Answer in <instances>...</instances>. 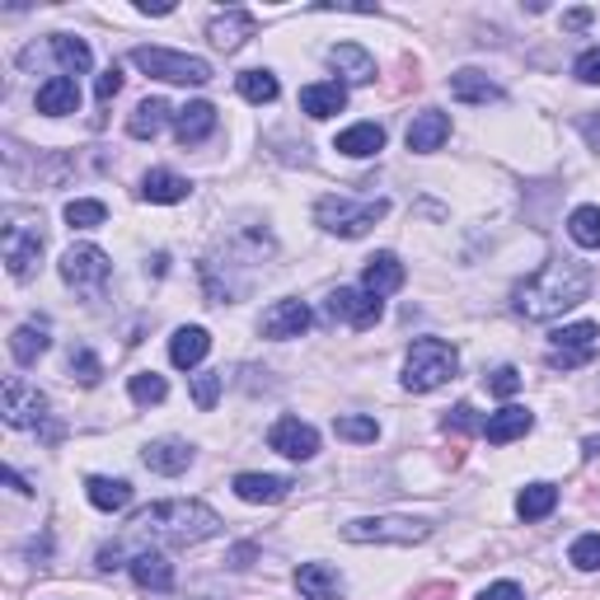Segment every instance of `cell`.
Listing matches in <instances>:
<instances>
[{
    "label": "cell",
    "instance_id": "681fc988",
    "mask_svg": "<svg viewBox=\"0 0 600 600\" xmlns=\"http://www.w3.org/2000/svg\"><path fill=\"white\" fill-rule=\"evenodd\" d=\"M5 483H10V488H14V493H20V497H34V488H28V479H24L20 469H10V465H5Z\"/></svg>",
    "mask_w": 600,
    "mask_h": 600
},
{
    "label": "cell",
    "instance_id": "ee69618b",
    "mask_svg": "<svg viewBox=\"0 0 600 600\" xmlns=\"http://www.w3.org/2000/svg\"><path fill=\"white\" fill-rule=\"evenodd\" d=\"M573 75L581 85H600V47H587V52L573 61Z\"/></svg>",
    "mask_w": 600,
    "mask_h": 600
},
{
    "label": "cell",
    "instance_id": "5b68a950",
    "mask_svg": "<svg viewBox=\"0 0 600 600\" xmlns=\"http://www.w3.org/2000/svg\"><path fill=\"white\" fill-rule=\"evenodd\" d=\"M132 67L155 75L165 85H207L212 81V61L188 57V52H169V47H132Z\"/></svg>",
    "mask_w": 600,
    "mask_h": 600
},
{
    "label": "cell",
    "instance_id": "8d00e7d4",
    "mask_svg": "<svg viewBox=\"0 0 600 600\" xmlns=\"http://www.w3.org/2000/svg\"><path fill=\"white\" fill-rule=\"evenodd\" d=\"M567 235L581 249H600V207H577L567 216Z\"/></svg>",
    "mask_w": 600,
    "mask_h": 600
},
{
    "label": "cell",
    "instance_id": "4316f807",
    "mask_svg": "<svg viewBox=\"0 0 600 600\" xmlns=\"http://www.w3.org/2000/svg\"><path fill=\"white\" fill-rule=\"evenodd\" d=\"M85 497H89V507H99V512H128L132 507V483L128 479H108V473H89L85 479Z\"/></svg>",
    "mask_w": 600,
    "mask_h": 600
},
{
    "label": "cell",
    "instance_id": "f5cc1de1",
    "mask_svg": "<svg viewBox=\"0 0 600 600\" xmlns=\"http://www.w3.org/2000/svg\"><path fill=\"white\" fill-rule=\"evenodd\" d=\"M596 455H600V436H587L581 441V460H596Z\"/></svg>",
    "mask_w": 600,
    "mask_h": 600
},
{
    "label": "cell",
    "instance_id": "83f0119b",
    "mask_svg": "<svg viewBox=\"0 0 600 600\" xmlns=\"http://www.w3.org/2000/svg\"><path fill=\"white\" fill-rule=\"evenodd\" d=\"M530 428H535V413H530V408L507 404V408H497V413L483 422V436L493 441V446H507V441H520Z\"/></svg>",
    "mask_w": 600,
    "mask_h": 600
},
{
    "label": "cell",
    "instance_id": "4dcf8cb0",
    "mask_svg": "<svg viewBox=\"0 0 600 600\" xmlns=\"http://www.w3.org/2000/svg\"><path fill=\"white\" fill-rule=\"evenodd\" d=\"M179 113V108H169L165 99H141L136 108H132V118H128V132L136 136V141H155L165 132V122Z\"/></svg>",
    "mask_w": 600,
    "mask_h": 600
},
{
    "label": "cell",
    "instance_id": "9c48e42d",
    "mask_svg": "<svg viewBox=\"0 0 600 600\" xmlns=\"http://www.w3.org/2000/svg\"><path fill=\"white\" fill-rule=\"evenodd\" d=\"M108 277H113V263H108L104 249H94V244H71L67 254H61V281H67L71 291L99 296V291L108 287Z\"/></svg>",
    "mask_w": 600,
    "mask_h": 600
},
{
    "label": "cell",
    "instance_id": "f35d334b",
    "mask_svg": "<svg viewBox=\"0 0 600 600\" xmlns=\"http://www.w3.org/2000/svg\"><path fill=\"white\" fill-rule=\"evenodd\" d=\"M67 371H71V375H75V381H81L85 389L104 381V361L94 357L85 343H75V347H71V357H67Z\"/></svg>",
    "mask_w": 600,
    "mask_h": 600
},
{
    "label": "cell",
    "instance_id": "60d3db41",
    "mask_svg": "<svg viewBox=\"0 0 600 600\" xmlns=\"http://www.w3.org/2000/svg\"><path fill=\"white\" fill-rule=\"evenodd\" d=\"M567 563L577 567V573H600V535H577L573 549H567Z\"/></svg>",
    "mask_w": 600,
    "mask_h": 600
},
{
    "label": "cell",
    "instance_id": "816d5d0a",
    "mask_svg": "<svg viewBox=\"0 0 600 600\" xmlns=\"http://www.w3.org/2000/svg\"><path fill=\"white\" fill-rule=\"evenodd\" d=\"M249 559H254V544H240V549H230V567H249Z\"/></svg>",
    "mask_w": 600,
    "mask_h": 600
},
{
    "label": "cell",
    "instance_id": "d6986e66",
    "mask_svg": "<svg viewBox=\"0 0 600 600\" xmlns=\"http://www.w3.org/2000/svg\"><path fill=\"white\" fill-rule=\"evenodd\" d=\"M38 113L43 118H67V113H81V85L71 75H52V81L38 85Z\"/></svg>",
    "mask_w": 600,
    "mask_h": 600
},
{
    "label": "cell",
    "instance_id": "ba28073f",
    "mask_svg": "<svg viewBox=\"0 0 600 600\" xmlns=\"http://www.w3.org/2000/svg\"><path fill=\"white\" fill-rule=\"evenodd\" d=\"M47 408H52V404H47V394L38 385H28L24 375H5V385H0V418H5L14 432L43 428Z\"/></svg>",
    "mask_w": 600,
    "mask_h": 600
},
{
    "label": "cell",
    "instance_id": "ab89813d",
    "mask_svg": "<svg viewBox=\"0 0 600 600\" xmlns=\"http://www.w3.org/2000/svg\"><path fill=\"white\" fill-rule=\"evenodd\" d=\"M334 432H338L343 441H357V446H367V441L381 436V422L367 418V413H343V418H334Z\"/></svg>",
    "mask_w": 600,
    "mask_h": 600
},
{
    "label": "cell",
    "instance_id": "cb8c5ba5",
    "mask_svg": "<svg viewBox=\"0 0 600 600\" xmlns=\"http://www.w3.org/2000/svg\"><path fill=\"white\" fill-rule=\"evenodd\" d=\"M43 57H52L61 75H85L94 67V52H89V43L85 38H71V34H52L43 43Z\"/></svg>",
    "mask_w": 600,
    "mask_h": 600
},
{
    "label": "cell",
    "instance_id": "8fae6325",
    "mask_svg": "<svg viewBox=\"0 0 600 600\" xmlns=\"http://www.w3.org/2000/svg\"><path fill=\"white\" fill-rule=\"evenodd\" d=\"M267 446H273L277 455H287V460H314L320 455V432L310 428V422H300V418H277L273 428H267Z\"/></svg>",
    "mask_w": 600,
    "mask_h": 600
},
{
    "label": "cell",
    "instance_id": "1f68e13d",
    "mask_svg": "<svg viewBox=\"0 0 600 600\" xmlns=\"http://www.w3.org/2000/svg\"><path fill=\"white\" fill-rule=\"evenodd\" d=\"M596 338H600V324L591 320H577V324H563L549 334L554 352H581V357H596Z\"/></svg>",
    "mask_w": 600,
    "mask_h": 600
},
{
    "label": "cell",
    "instance_id": "ffe728a7",
    "mask_svg": "<svg viewBox=\"0 0 600 600\" xmlns=\"http://www.w3.org/2000/svg\"><path fill=\"white\" fill-rule=\"evenodd\" d=\"M128 573L141 591H173V563L160 554V549H136Z\"/></svg>",
    "mask_w": 600,
    "mask_h": 600
},
{
    "label": "cell",
    "instance_id": "d4e9b609",
    "mask_svg": "<svg viewBox=\"0 0 600 600\" xmlns=\"http://www.w3.org/2000/svg\"><path fill=\"white\" fill-rule=\"evenodd\" d=\"M235 497L240 502H254V507H263V502H281L291 493V479H277V473H235Z\"/></svg>",
    "mask_w": 600,
    "mask_h": 600
},
{
    "label": "cell",
    "instance_id": "d590c367",
    "mask_svg": "<svg viewBox=\"0 0 600 600\" xmlns=\"http://www.w3.org/2000/svg\"><path fill=\"white\" fill-rule=\"evenodd\" d=\"M128 394H132L136 408H151V404H165L169 399V385H165V375H155V371H136L132 381H128Z\"/></svg>",
    "mask_w": 600,
    "mask_h": 600
},
{
    "label": "cell",
    "instance_id": "d6a6232c",
    "mask_svg": "<svg viewBox=\"0 0 600 600\" xmlns=\"http://www.w3.org/2000/svg\"><path fill=\"white\" fill-rule=\"evenodd\" d=\"M47 347H52V338H47V324H20L10 334V357L20 361V367H34Z\"/></svg>",
    "mask_w": 600,
    "mask_h": 600
},
{
    "label": "cell",
    "instance_id": "bcb514c9",
    "mask_svg": "<svg viewBox=\"0 0 600 600\" xmlns=\"http://www.w3.org/2000/svg\"><path fill=\"white\" fill-rule=\"evenodd\" d=\"M446 428H455V432H483V422L473 418V408H469V404H455V408H451V418H446Z\"/></svg>",
    "mask_w": 600,
    "mask_h": 600
},
{
    "label": "cell",
    "instance_id": "74e56055",
    "mask_svg": "<svg viewBox=\"0 0 600 600\" xmlns=\"http://www.w3.org/2000/svg\"><path fill=\"white\" fill-rule=\"evenodd\" d=\"M108 220V207L99 197H75V202H67V226L71 230H94V226H104Z\"/></svg>",
    "mask_w": 600,
    "mask_h": 600
},
{
    "label": "cell",
    "instance_id": "db71d44e",
    "mask_svg": "<svg viewBox=\"0 0 600 600\" xmlns=\"http://www.w3.org/2000/svg\"><path fill=\"white\" fill-rule=\"evenodd\" d=\"M141 14H173V5H169V0H160V5H151V0H146V5H136Z\"/></svg>",
    "mask_w": 600,
    "mask_h": 600
},
{
    "label": "cell",
    "instance_id": "5bb4252c",
    "mask_svg": "<svg viewBox=\"0 0 600 600\" xmlns=\"http://www.w3.org/2000/svg\"><path fill=\"white\" fill-rule=\"evenodd\" d=\"M141 465H146L151 473H165V479H173V473H183L188 465H193V446H188L183 436H155L146 451H141Z\"/></svg>",
    "mask_w": 600,
    "mask_h": 600
},
{
    "label": "cell",
    "instance_id": "c3c4849f",
    "mask_svg": "<svg viewBox=\"0 0 600 600\" xmlns=\"http://www.w3.org/2000/svg\"><path fill=\"white\" fill-rule=\"evenodd\" d=\"M118 89H122V71H118V67H108V71L99 75V85H94V94H99V104H108Z\"/></svg>",
    "mask_w": 600,
    "mask_h": 600
},
{
    "label": "cell",
    "instance_id": "484cf974",
    "mask_svg": "<svg viewBox=\"0 0 600 600\" xmlns=\"http://www.w3.org/2000/svg\"><path fill=\"white\" fill-rule=\"evenodd\" d=\"M451 99H460V104H502V99H507V89H502L497 81H488L483 71L465 67V71L451 75Z\"/></svg>",
    "mask_w": 600,
    "mask_h": 600
},
{
    "label": "cell",
    "instance_id": "f1b7e54d",
    "mask_svg": "<svg viewBox=\"0 0 600 600\" xmlns=\"http://www.w3.org/2000/svg\"><path fill=\"white\" fill-rule=\"evenodd\" d=\"M334 151L347 155V160H367V155H381V151H385V128H381V122H357V128L338 132Z\"/></svg>",
    "mask_w": 600,
    "mask_h": 600
},
{
    "label": "cell",
    "instance_id": "3957f363",
    "mask_svg": "<svg viewBox=\"0 0 600 600\" xmlns=\"http://www.w3.org/2000/svg\"><path fill=\"white\" fill-rule=\"evenodd\" d=\"M389 216V197H343L328 193L314 202V226L338 235V240H361L371 226H381Z\"/></svg>",
    "mask_w": 600,
    "mask_h": 600
},
{
    "label": "cell",
    "instance_id": "9a60e30c",
    "mask_svg": "<svg viewBox=\"0 0 600 600\" xmlns=\"http://www.w3.org/2000/svg\"><path fill=\"white\" fill-rule=\"evenodd\" d=\"M328 67H334L347 85H371L375 81V57L361 43H334L328 47Z\"/></svg>",
    "mask_w": 600,
    "mask_h": 600
},
{
    "label": "cell",
    "instance_id": "7a4b0ae2",
    "mask_svg": "<svg viewBox=\"0 0 600 600\" xmlns=\"http://www.w3.org/2000/svg\"><path fill=\"white\" fill-rule=\"evenodd\" d=\"M132 535L151 544H173V549H188V544H202V540H216L226 530L207 502H193V497H169V502H151L146 512L132 516Z\"/></svg>",
    "mask_w": 600,
    "mask_h": 600
},
{
    "label": "cell",
    "instance_id": "f546056e",
    "mask_svg": "<svg viewBox=\"0 0 600 600\" xmlns=\"http://www.w3.org/2000/svg\"><path fill=\"white\" fill-rule=\"evenodd\" d=\"M188 193H193V183L179 179V173H169V169H151L146 179H141V197L155 202V207H173V202H183Z\"/></svg>",
    "mask_w": 600,
    "mask_h": 600
},
{
    "label": "cell",
    "instance_id": "8992f818",
    "mask_svg": "<svg viewBox=\"0 0 600 600\" xmlns=\"http://www.w3.org/2000/svg\"><path fill=\"white\" fill-rule=\"evenodd\" d=\"M38 226L43 220L34 212H20V207L5 212V267H10L14 281L34 277V267L43 259V230Z\"/></svg>",
    "mask_w": 600,
    "mask_h": 600
},
{
    "label": "cell",
    "instance_id": "e575fe53",
    "mask_svg": "<svg viewBox=\"0 0 600 600\" xmlns=\"http://www.w3.org/2000/svg\"><path fill=\"white\" fill-rule=\"evenodd\" d=\"M235 89H240L249 104H273L277 94H281V85H277V75H273V71H240Z\"/></svg>",
    "mask_w": 600,
    "mask_h": 600
},
{
    "label": "cell",
    "instance_id": "277c9868",
    "mask_svg": "<svg viewBox=\"0 0 600 600\" xmlns=\"http://www.w3.org/2000/svg\"><path fill=\"white\" fill-rule=\"evenodd\" d=\"M455 371H460V352H455L446 338H418L404 357V389L432 394L446 381H455Z\"/></svg>",
    "mask_w": 600,
    "mask_h": 600
},
{
    "label": "cell",
    "instance_id": "f907efd6",
    "mask_svg": "<svg viewBox=\"0 0 600 600\" xmlns=\"http://www.w3.org/2000/svg\"><path fill=\"white\" fill-rule=\"evenodd\" d=\"M591 20H596L591 10H567V14H563V28H587Z\"/></svg>",
    "mask_w": 600,
    "mask_h": 600
},
{
    "label": "cell",
    "instance_id": "836d02e7",
    "mask_svg": "<svg viewBox=\"0 0 600 600\" xmlns=\"http://www.w3.org/2000/svg\"><path fill=\"white\" fill-rule=\"evenodd\" d=\"M559 507V488L554 483H526L516 497V516L520 520H544L549 512Z\"/></svg>",
    "mask_w": 600,
    "mask_h": 600
},
{
    "label": "cell",
    "instance_id": "e0dca14e",
    "mask_svg": "<svg viewBox=\"0 0 600 600\" xmlns=\"http://www.w3.org/2000/svg\"><path fill=\"white\" fill-rule=\"evenodd\" d=\"M446 136H451V113H441V108H422V113L408 122V151H418V155L441 151Z\"/></svg>",
    "mask_w": 600,
    "mask_h": 600
},
{
    "label": "cell",
    "instance_id": "7bdbcfd3",
    "mask_svg": "<svg viewBox=\"0 0 600 600\" xmlns=\"http://www.w3.org/2000/svg\"><path fill=\"white\" fill-rule=\"evenodd\" d=\"M94 567H99V573H118V567H132V554L113 540V544H104L99 554H94Z\"/></svg>",
    "mask_w": 600,
    "mask_h": 600
},
{
    "label": "cell",
    "instance_id": "7dc6e473",
    "mask_svg": "<svg viewBox=\"0 0 600 600\" xmlns=\"http://www.w3.org/2000/svg\"><path fill=\"white\" fill-rule=\"evenodd\" d=\"M479 600H526V591L516 587V581H493V587H483Z\"/></svg>",
    "mask_w": 600,
    "mask_h": 600
},
{
    "label": "cell",
    "instance_id": "f6af8a7d",
    "mask_svg": "<svg viewBox=\"0 0 600 600\" xmlns=\"http://www.w3.org/2000/svg\"><path fill=\"white\" fill-rule=\"evenodd\" d=\"M488 389H493L497 399H512V394L520 389V371L516 367H497L493 375H488Z\"/></svg>",
    "mask_w": 600,
    "mask_h": 600
},
{
    "label": "cell",
    "instance_id": "603a6c76",
    "mask_svg": "<svg viewBox=\"0 0 600 600\" xmlns=\"http://www.w3.org/2000/svg\"><path fill=\"white\" fill-rule=\"evenodd\" d=\"M212 132H216V108L207 99H193L173 113V136H179L183 146H197V141H207Z\"/></svg>",
    "mask_w": 600,
    "mask_h": 600
},
{
    "label": "cell",
    "instance_id": "2e32d148",
    "mask_svg": "<svg viewBox=\"0 0 600 600\" xmlns=\"http://www.w3.org/2000/svg\"><path fill=\"white\" fill-rule=\"evenodd\" d=\"M404 263H399V254H375V259H367V267H361V291H371L375 300H385V296H394L404 287Z\"/></svg>",
    "mask_w": 600,
    "mask_h": 600
},
{
    "label": "cell",
    "instance_id": "ac0fdd59",
    "mask_svg": "<svg viewBox=\"0 0 600 600\" xmlns=\"http://www.w3.org/2000/svg\"><path fill=\"white\" fill-rule=\"evenodd\" d=\"M207 352H212V334L202 324H183V328H173V338H169V361L179 371H193V367H202L207 361Z\"/></svg>",
    "mask_w": 600,
    "mask_h": 600
},
{
    "label": "cell",
    "instance_id": "4fadbf2b",
    "mask_svg": "<svg viewBox=\"0 0 600 600\" xmlns=\"http://www.w3.org/2000/svg\"><path fill=\"white\" fill-rule=\"evenodd\" d=\"M259 34V20L249 10H226V14H216V20L207 24V38L216 52H240V47Z\"/></svg>",
    "mask_w": 600,
    "mask_h": 600
},
{
    "label": "cell",
    "instance_id": "7c38bea8",
    "mask_svg": "<svg viewBox=\"0 0 600 600\" xmlns=\"http://www.w3.org/2000/svg\"><path fill=\"white\" fill-rule=\"evenodd\" d=\"M314 324V314L305 300H273V305L263 310V338H277V343H287V338H300L305 328Z\"/></svg>",
    "mask_w": 600,
    "mask_h": 600
},
{
    "label": "cell",
    "instance_id": "44dd1931",
    "mask_svg": "<svg viewBox=\"0 0 600 600\" xmlns=\"http://www.w3.org/2000/svg\"><path fill=\"white\" fill-rule=\"evenodd\" d=\"M296 591L305 600H343V573L328 563H300L296 567Z\"/></svg>",
    "mask_w": 600,
    "mask_h": 600
},
{
    "label": "cell",
    "instance_id": "b9f144b4",
    "mask_svg": "<svg viewBox=\"0 0 600 600\" xmlns=\"http://www.w3.org/2000/svg\"><path fill=\"white\" fill-rule=\"evenodd\" d=\"M220 389H226V375H220V371H202V375H193V404L202 408V413H212V408H216Z\"/></svg>",
    "mask_w": 600,
    "mask_h": 600
},
{
    "label": "cell",
    "instance_id": "30bf717a",
    "mask_svg": "<svg viewBox=\"0 0 600 600\" xmlns=\"http://www.w3.org/2000/svg\"><path fill=\"white\" fill-rule=\"evenodd\" d=\"M324 314L334 324H352V328H371V324H381V314H385V300H375L371 291H361V287H338L334 296L324 300Z\"/></svg>",
    "mask_w": 600,
    "mask_h": 600
},
{
    "label": "cell",
    "instance_id": "6da1fadb",
    "mask_svg": "<svg viewBox=\"0 0 600 600\" xmlns=\"http://www.w3.org/2000/svg\"><path fill=\"white\" fill-rule=\"evenodd\" d=\"M587 296H591V267L573 259H554L512 291V310L520 320L544 324V320H559V314L577 310Z\"/></svg>",
    "mask_w": 600,
    "mask_h": 600
},
{
    "label": "cell",
    "instance_id": "52a82bcc",
    "mask_svg": "<svg viewBox=\"0 0 600 600\" xmlns=\"http://www.w3.org/2000/svg\"><path fill=\"white\" fill-rule=\"evenodd\" d=\"M432 535L428 520H413V516H361V520H347L343 526V540L347 544H422Z\"/></svg>",
    "mask_w": 600,
    "mask_h": 600
},
{
    "label": "cell",
    "instance_id": "7402d4cb",
    "mask_svg": "<svg viewBox=\"0 0 600 600\" xmlns=\"http://www.w3.org/2000/svg\"><path fill=\"white\" fill-rule=\"evenodd\" d=\"M347 108V85L343 81H314V85H305L300 89V113L305 118H334V113H343Z\"/></svg>",
    "mask_w": 600,
    "mask_h": 600
}]
</instances>
